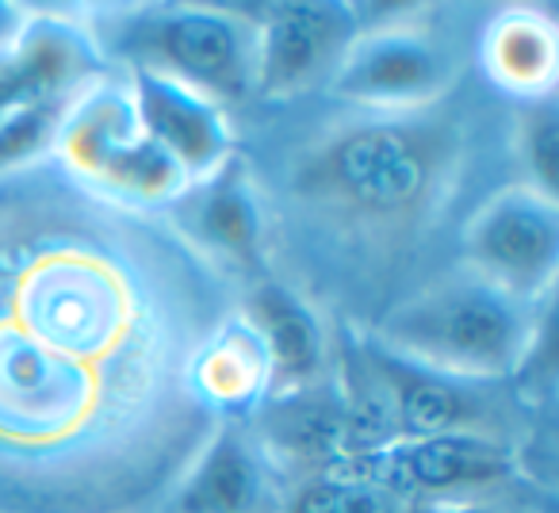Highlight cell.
Listing matches in <instances>:
<instances>
[{
    "label": "cell",
    "mask_w": 559,
    "mask_h": 513,
    "mask_svg": "<svg viewBox=\"0 0 559 513\" xmlns=\"http://www.w3.org/2000/svg\"><path fill=\"white\" fill-rule=\"evenodd\" d=\"M234 311L169 211L50 154L0 169V513H162L218 426L192 360Z\"/></svg>",
    "instance_id": "obj_1"
},
{
    "label": "cell",
    "mask_w": 559,
    "mask_h": 513,
    "mask_svg": "<svg viewBox=\"0 0 559 513\" xmlns=\"http://www.w3.org/2000/svg\"><path fill=\"white\" fill-rule=\"evenodd\" d=\"M429 111L357 116L334 127L299 154L292 195L334 230L376 241L411 234L441 207L456 165V139Z\"/></svg>",
    "instance_id": "obj_2"
},
{
    "label": "cell",
    "mask_w": 559,
    "mask_h": 513,
    "mask_svg": "<svg viewBox=\"0 0 559 513\" xmlns=\"http://www.w3.org/2000/svg\"><path fill=\"white\" fill-rule=\"evenodd\" d=\"M544 326L548 303H525L467 269H452L388 307L372 326V345L414 372L483 387L518 375Z\"/></svg>",
    "instance_id": "obj_3"
},
{
    "label": "cell",
    "mask_w": 559,
    "mask_h": 513,
    "mask_svg": "<svg viewBox=\"0 0 559 513\" xmlns=\"http://www.w3.org/2000/svg\"><path fill=\"white\" fill-rule=\"evenodd\" d=\"M104 62L188 85L207 100L253 96V12L223 4H111L78 9Z\"/></svg>",
    "instance_id": "obj_4"
},
{
    "label": "cell",
    "mask_w": 559,
    "mask_h": 513,
    "mask_svg": "<svg viewBox=\"0 0 559 513\" xmlns=\"http://www.w3.org/2000/svg\"><path fill=\"white\" fill-rule=\"evenodd\" d=\"M50 157L85 184L134 207L169 211L188 192V177L146 139L123 73L93 77L58 119Z\"/></svg>",
    "instance_id": "obj_5"
},
{
    "label": "cell",
    "mask_w": 559,
    "mask_h": 513,
    "mask_svg": "<svg viewBox=\"0 0 559 513\" xmlns=\"http://www.w3.org/2000/svg\"><path fill=\"white\" fill-rule=\"evenodd\" d=\"M460 43L437 12L406 9L365 20L337 62L326 93L357 116H418L444 100L460 81Z\"/></svg>",
    "instance_id": "obj_6"
},
{
    "label": "cell",
    "mask_w": 559,
    "mask_h": 513,
    "mask_svg": "<svg viewBox=\"0 0 559 513\" xmlns=\"http://www.w3.org/2000/svg\"><path fill=\"white\" fill-rule=\"evenodd\" d=\"M460 269L525 303H551L559 273V200L525 184L490 192L460 230Z\"/></svg>",
    "instance_id": "obj_7"
},
{
    "label": "cell",
    "mask_w": 559,
    "mask_h": 513,
    "mask_svg": "<svg viewBox=\"0 0 559 513\" xmlns=\"http://www.w3.org/2000/svg\"><path fill=\"white\" fill-rule=\"evenodd\" d=\"M360 27L365 9L345 0H276L253 9V96L288 104L326 88Z\"/></svg>",
    "instance_id": "obj_8"
},
{
    "label": "cell",
    "mask_w": 559,
    "mask_h": 513,
    "mask_svg": "<svg viewBox=\"0 0 559 513\" xmlns=\"http://www.w3.org/2000/svg\"><path fill=\"white\" fill-rule=\"evenodd\" d=\"M337 464L383 482L406 502L414 494L475 498L479 490L510 479L513 452L490 429H449L433 437H388L349 452Z\"/></svg>",
    "instance_id": "obj_9"
},
{
    "label": "cell",
    "mask_w": 559,
    "mask_h": 513,
    "mask_svg": "<svg viewBox=\"0 0 559 513\" xmlns=\"http://www.w3.org/2000/svg\"><path fill=\"white\" fill-rule=\"evenodd\" d=\"M108 70L78 9H35L12 47L0 50V119L32 104L78 96Z\"/></svg>",
    "instance_id": "obj_10"
},
{
    "label": "cell",
    "mask_w": 559,
    "mask_h": 513,
    "mask_svg": "<svg viewBox=\"0 0 559 513\" xmlns=\"http://www.w3.org/2000/svg\"><path fill=\"white\" fill-rule=\"evenodd\" d=\"M288 487L272 449L241 421H218L162 513H284Z\"/></svg>",
    "instance_id": "obj_11"
},
{
    "label": "cell",
    "mask_w": 559,
    "mask_h": 513,
    "mask_svg": "<svg viewBox=\"0 0 559 513\" xmlns=\"http://www.w3.org/2000/svg\"><path fill=\"white\" fill-rule=\"evenodd\" d=\"M169 218L230 281L238 273L261 269L264 246H269V207L241 154L188 188L169 207Z\"/></svg>",
    "instance_id": "obj_12"
},
{
    "label": "cell",
    "mask_w": 559,
    "mask_h": 513,
    "mask_svg": "<svg viewBox=\"0 0 559 513\" xmlns=\"http://www.w3.org/2000/svg\"><path fill=\"white\" fill-rule=\"evenodd\" d=\"M131 88L134 111L146 131V139L173 157L188 184H200L211 172H218L230 162L234 150V127L230 111L223 104L207 100V96L192 93L188 85L162 77V73L146 70H119Z\"/></svg>",
    "instance_id": "obj_13"
},
{
    "label": "cell",
    "mask_w": 559,
    "mask_h": 513,
    "mask_svg": "<svg viewBox=\"0 0 559 513\" xmlns=\"http://www.w3.org/2000/svg\"><path fill=\"white\" fill-rule=\"evenodd\" d=\"M238 311L257 330L269 357V398H299L322 380L330 365V337L319 307L304 291L280 281H257L238 299Z\"/></svg>",
    "instance_id": "obj_14"
},
{
    "label": "cell",
    "mask_w": 559,
    "mask_h": 513,
    "mask_svg": "<svg viewBox=\"0 0 559 513\" xmlns=\"http://www.w3.org/2000/svg\"><path fill=\"white\" fill-rule=\"evenodd\" d=\"M479 70L490 88L518 104L551 100L559 85L556 20L533 4L498 9L479 27Z\"/></svg>",
    "instance_id": "obj_15"
},
{
    "label": "cell",
    "mask_w": 559,
    "mask_h": 513,
    "mask_svg": "<svg viewBox=\"0 0 559 513\" xmlns=\"http://www.w3.org/2000/svg\"><path fill=\"white\" fill-rule=\"evenodd\" d=\"M269 357L257 330L234 311L192 360V387L218 421H241L269 398Z\"/></svg>",
    "instance_id": "obj_16"
},
{
    "label": "cell",
    "mask_w": 559,
    "mask_h": 513,
    "mask_svg": "<svg viewBox=\"0 0 559 513\" xmlns=\"http://www.w3.org/2000/svg\"><path fill=\"white\" fill-rule=\"evenodd\" d=\"M411 502L388 490L383 482L349 472L342 464H330L326 472L311 475L304 487L288 490L284 513H406Z\"/></svg>",
    "instance_id": "obj_17"
},
{
    "label": "cell",
    "mask_w": 559,
    "mask_h": 513,
    "mask_svg": "<svg viewBox=\"0 0 559 513\" xmlns=\"http://www.w3.org/2000/svg\"><path fill=\"white\" fill-rule=\"evenodd\" d=\"M513 157L521 165L518 184L559 200V108L551 100L521 104L513 119Z\"/></svg>",
    "instance_id": "obj_18"
},
{
    "label": "cell",
    "mask_w": 559,
    "mask_h": 513,
    "mask_svg": "<svg viewBox=\"0 0 559 513\" xmlns=\"http://www.w3.org/2000/svg\"><path fill=\"white\" fill-rule=\"evenodd\" d=\"M32 12L35 9H27V4H12V0H0V50L16 43V35L27 27Z\"/></svg>",
    "instance_id": "obj_19"
},
{
    "label": "cell",
    "mask_w": 559,
    "mask_h": 513,
    "mask_svg": "<svg viewBox=\"0 0 559 513\" xmlns=\"http://www.w3.org/2000/svg\"><path fill=\"white\" fill-rule=\"evenodd\" d=\"M426 513H510L506 505H495L487 498H444V502H433Z\"/></svg>",
    "instance_id": "obj_20"
}]
</instances>
